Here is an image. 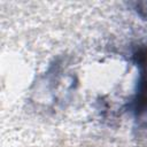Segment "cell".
I'll use <instances>...</instances> for the list:
<instances>
[{
	"mask_svg": "<svg viewBox=\"0 0 147 147\" xmlns=\"http://www.w3.org/2000/svg\"><path fill=\"white\" fill-rule=\"evenodd\" d=\"M138 8L139 9H137V11L139 13V15L141 16V17H147V2H139L138 3Z\"/></svg>",
	"mask_w": 147,
	"mask_h": 147,
	"instance_id": "cell-2",
	"label": "cell"
},
{
	"mask_svg": "<svg viewBox=\"0 0 147 147\" xmlns=\"http://www.w3.org/2000/svg\"><path fill=\"white\" fill-rule=\"evenodd\" d=\"M142 72L138 84V91L133 101L134 117L140 125L147 126V67Z\"/></svg>",
	"mask_w": 147,
	"mask_h": 147,
	"instance_id": "cell-1",
	"label": "cell"
}]
</instances>
